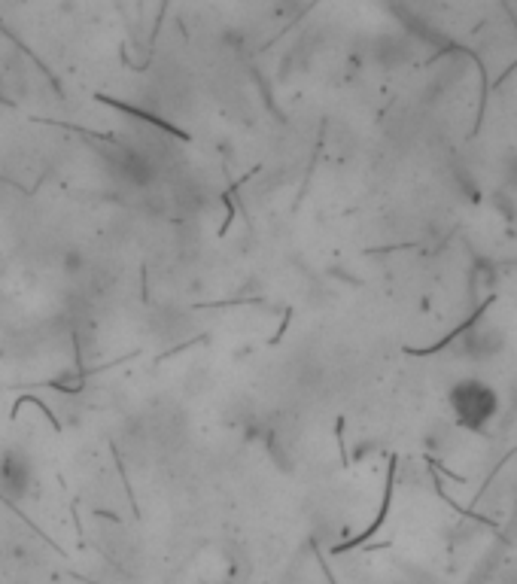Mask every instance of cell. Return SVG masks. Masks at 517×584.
<instances>
[{"instance_id": "1", "label": "cell", "mask_w": 517, "mask_h": 584, "mask_svg": "<svg viewBox=\"0 0 517 584\" xmlns=\"http://www.w3.org/2000/svg\"><path fill=\"white\" fill-rule=\"evenodd\" d=\"M454 402H457L460 420L466 426H472V429H481L493 417V411H496V396L490 393L487 384H478V381L460 384L457 393H454Z\"/></svg>"}]
</instances>
